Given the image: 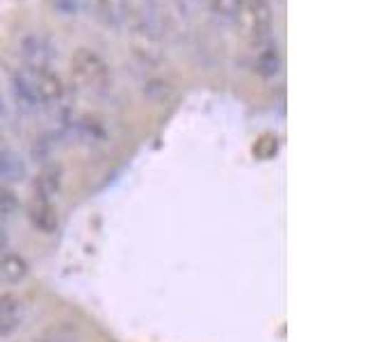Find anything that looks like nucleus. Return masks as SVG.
I'll use <instances>...</instances> for the list:
<instances>
[{"mask_svg": "<svg viewBox=\"0 0 365 342\" xmlns=\"http://www.w3.org/2000/svg\"><path fill=\"white\" fill-rule=\"evenodd\" d=\"M11 94L23 112H37L41 108L57 105L64 98V85L53 68L21 66L11 76Z\"/></svg>", "mask_w": 365, "mask_h": 342, "instance_id": "f257e3e1", "label": "nucleus"}, {"mask_svg": "<svg viewBox=\"0 0 365 342\" xmlns=\"http://www.w3.org/2000/svg\"><path fill=\"white\" fill-rule=\"evenodd\" d=\"M73 85L91 96H103L112 85V71L96 51L78 48L71 57Z\"/></svg>", "mask_w": 365, "mask_h": 342, "instance_id": "f03ea898", "label": "nucleus"}, {"mask_svg": "<svg viewBox=\"0 0 365 342\" xmlns=\"http://www.w3.org/2000/svg\"><path fill=\"white\" fill-rule=\"evenodd\" d=\"M237 30L251 46H265L272 32V7L269 0H240L237 14L233 19Z\"/></svg>", "mask_w": 365, "mask_h": 342, "instance_id": "7ed1b4c3", "label": "nucleus"}, {"mask_svg": "<svg viewBox=\"0 0 365 342\" xmlns=\"http://www.w3.org/2000/svg\"><path fill=\"white\" fill-rule=\"evenodd\" d=\"M28 317V306L16 292L0 294V338L14 336Z\"/></svg>", "mask_w": 365, "mask_h": 342, "instance_id": "20e7f679", "label": "nucleus"}, {"mask_svg": "<svg viewBox=\"0 0 365 342\" xmlns=\"http://www.w3.org/2000/svg\"><path fill=\"white\" fill-rule=\"evenodd\" d=\"M28 219H30L34 231H39L43 235H51L57 231V226H60V212H57V208H55V201L30 197Z\"/></svg>", "mask_w": 365, "mask_h": 342, "instance_id": "39448f33", "label": "nucleus"}, {"mask_svg": "<svg viewBox=\"0 0 365 342\" xmlns=\"http://www.w3.org/2000/svg\"><path fill=\"white\" fill-rule=\"evenodd\" d=\"M19 53H21L23 66H34V68H48L55 55L51 41L41 37V34H28V37L21 41Z\"/></svg>", "mask_w": 365, "mask_h": 342, "instance_id": "423d86ee", "label": "nucleus"}, {"mask_svg": "<svg viewBox=\"0 0 365 342\" xmlns=\"http://www.w3.org/2000/svg\"><path fill=\"white\" fill-rule=\"evenodd\" d=\"M62 182H64V169H62V165H57V162L43 165L41 171L37 174V178H34V182H32V194H30V197L55 201L57 194L62 192Z\"/></svg>", "mask_w": 365, "mask_h": 342, "instance_id": "0eeeda50", "label": "nucleus"}, {"mask_svg": "<svg viewBox=\"0 0 365 342\" xmlns=\"http://www.w3.org/2000/svg\"><path fill=\"white\" fill-rule=\"evenodd\" d=\"M96 19L108 28H119L128 16V0H91Z\"/></svg>", "mask_w": 365, "mask_h": 342, "instance_id": "6e6552de", "label": "nucleus"}, {"mask_svg": "<svg viewBox=\"0 0 365 342\" xmlns=\"http://www.w3.org/2000/svg\"><path fill=\"white\" fill-rule=\"evenodd\" d=\"M28 271H30V265L21 254H11V251L0 254V283L16 285L28 276Z\"/></svg>", "mask_w": 365, "mask_h": 342, "instance_id": "1a4fd4ad", "label": "nucleus"}, {"mask_svg": "<svg viewBox=\"0 0 365 342\" xmlns=\"http://www.w3.org/2000/svg\"><path fill=\"white\" fill-rule=\"evenodd\" d=\"M26 174H28L26 160L7 146L0 148V180L19 182V180L26 178Z\"/></svg>", "mask_w": 365, "mask_h": 342, "instance_id": "9d476101", "label": "nucleus"}, {"mask_svg": "<svg viewBox=\"0 0 365 342\" xmlns=\"http://www.w3.org/2000/svg\"><path fill=\"white\" fill-rule=\"evenodd\" d=\"M254 68L265 78H272L281 71V53L277 51V46H272V41H267L265 46H260Z\"/></svg>", "mask_w": 365, "mask_h": 342, "instance_id": "9b49d317", "label": "nucleus"}, {"mask_svg": "<svg viewBox=\"0 0 365 342\" xmlns=\"http://www.w3.org/2000/svg\"><path fill=\"white\" fill-rule=\"evenodd\" d=\"M251 153L258 160H272L279 153V137L272 133H262L254 142V146H251Z\"/></svg>", "mask_w": 365, "mask_h": 342, "instance_id": "f8f14e48", "label": "nucleus"}, {"mask_svg": "<svg viewBox=\"0 0 365 342\" xmlns=\"http://www.w3.org/2000/svg\"><path fill=\"white\" fill-rule=\"evenodd\" d=\"M19 208H21V201L16 197V192L0 185V222H9L11 217H16Z\"/></svg>", "mask_w": 365, "mask_h": 342, "instance_id": "ddd939ff", "label": "nucleus"}, {"mask_svg": "<svg viewBox=\"0 0 365 342\" xmlns=\"http://www.w3.org/2000/svg\"><path fill=\"white\" fill-rule=\"evenodd\" d=\"M53 142H57L55 135L39 137V142H34V146H32V157L39 160V162H43V165H48L53 160V151L57 148V144H53Z\"/></svg>", "mask_w": 365, "mask_h": 342, "instance_id": "4468645a", "label": "nucleus"}, {"mask_svg": "<svg viewBox=\"0 0 365 342\" xmlns=\"http://www.w3.org/2000/svg\"><path fill=\"white\" fill-rule=\"evenodd\" d=\"M208 7L212 9L215 16H220L224 21H233L237 14L240 0H208Z\"/></svg>", "mask_w": 365, "mask_h": 342, "instance_id": "2eb2a0df", "label": "nucleus"}, {"mask_svg": "<svg viewBox=\"0 0 365 342\" xmlns=\"http://www.w3.org/2000/svg\"><path fill=\"white\" fill-rule=\"evenodd\" d=\"M34 342H76V333L66 326H57V328L46 331V333Z\"/></svg>", "mask_w": 365, "mask_h": 342, "instance_id": "dca6fc26", "label": "nucleus"}, {"mask_svg": "<svg viewBox=\"0 0 365 342\" xmlns=\"http://www.w3.org/2000/svg\"><path fill=\"white\" fill-rule=\"evenodd\" d=\"M51 7L60 16H73L78 11V0H51Z\"/></svg>", "mask_w": 365, "mask_h": 342, "instance_id": "f3484780", "label": "nucleus"}, {"mask_svg": "<svg viewBox=\"0 0 365 342\" xmlns=\"http://www.w3.org/2000/svg\"><path fill=\"white\" fill-rule=\"evenodd\" d=\"M180 9H194V7H203L208 5V0H176Z\"/></svg>", "mask_w": 365, "mask_h": 342, "instance_id": "a211bd4d", "label": "nucleus"}, {"mask_svg": "<svg viewBox=\"0 0 365 342\" xmlns=\"http://www.w3.org/2000/svg\"><path fill=\"white\" fill-rule=\"evenodd\" d=\"M7 247V233H5V228L0 226V251H5Z\"/></svg>", "mask_w": 365, "mask_h": 342, "instance_id": "6ab92c4d", "label": "nucleus"}, {"mask_svg": "<svg viewBox=\"0 0 365 342\" xmlns=\"http://www.w3.org/2000/svg\"><path fill=\"white\" fill-rule=\"evenodd\" d=\"M0 114H3V98H0Z\"/></svg>", "mask_w": 365, "mask_h": 342, "instance_id": "aec40b11", "label": "nucleus"}]
</instances>
